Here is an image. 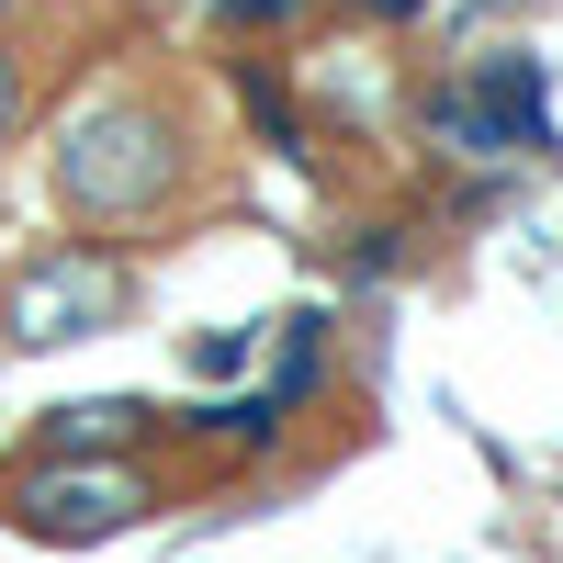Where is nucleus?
Returning a JSON list of instances; mask_svg holds the SVG:
<instances>
[{
  "mask_svg": "<svg viewBox=\"0 0 563 563\" xmlns=\"http://www.w3.org/2000/svg\"><path fill=\"white\" fill-rule=\"evenodd\" d=\"M361 12H384V23H406V12H429V0H361Z\"/></svg>",
  "mask_w": 563,
  "mask_h": 563,
  "instance_id": "f8f14e48",
  "label": "nucleus"
},
{
  "mask_svg": "<svg viewBox=\"0 0 563 563\" xmlns=\"http://www.w3.org/2000/svg\"><path fill=\"white\" fill-rule=\"evenodd\" d=\"M417 124L429 135H451V158H519V135H507L474 90H429V102H417Z\"/></svg>",
  "mask_w": 563,
  "mask_h": 563,
  "instance_id": "39448f33",
  "label": "nucleus"
},
{
  "mask_svg": "<svg viewBox=\"0 0 563 563\" xmlns=\"http://www.w3.org/2000/svg\"><path fill=\"white\" fill-rule=\"evenodd\" d=\"M135 507H147V474L90 462V451H57L45 474L12 485V530H34V541H113Z\"/></svg>",
  "mask_w": 563,
  "mask_h": 563,
  "instance_id": "f03ea898",
  "label": "nucleus"
},
{
  "mask_svg": "<svg viewBox=\"0 0 563 563\" xmlns=\"http://www.w3.org/2000/svg\"><path fill=\"white\" fill-rule=\"evenodd\" d=\"M214 12H225V23H282L294 0H214Z\"/></svg>",
  "mask_w": 563,
  "mask_h": 563,
  "instance_id": "9d476101",
  "label": "nucleus"
},
{
  "mask_svg": "<svg viewBox=\"0 0 563 563\" xmlns=\"http://www.w3.org/2000/svg\"><path fill=\"white\" fill-rule=\"evenodd\" d=\"M147 429V406L135 395H102V406H57V451H113V440H135Z\"/></svg>",
  "mask_w": 563,
  "mask_h": 563,
  "instance_id": "423d86ee",
  "label": "nucleus"
},
{
  "mask_svg": "<svg viewBox=\"0 0 563 563\" xmlns=\"http://www.w3.org/2000/svg\"><path fill=\"white\" fill-rule=\"evenodd\" d=\"M249 361V339H238V327H214V339H192V372H238Z\"/></svg>",
  "mask_w": 563,
  "mask_h": 563,
  "instance_id": "1a4fd4ad",
  "label": "nucleus"
},
{
  "mask_svg": "<svg viewBox=\"0 0 563 563\" xmlns=\"http://www.w3.org/2000/svg\"><path fill=\"white\" fill-rule=\"evenodd\" d=\"M12 339L23 350H45V339H102V327L124 316V271L113 260H90V249H57V260H34L23 282H12Z\"/></svg>",
  "mask_w": 563,
  "mask_h": 563,
  "instance_id": "7ed1b4c3",
  "label": "nucleus"
},
{
  "mask_svg": "<svg viewBox=\"0 0 563 563\" xmlns=\"http://www.w3.org/2000/svg\"><path fill=\"white\" fill-rule=\"evenodd\" d=\"M238 90H249V113H260L271 147H282V158H305V124H294V102H282V79H271V68H238Z\"/></svg>",
  "mask_w": 563,
  "mask_h": 563,
  "instance_id": "0eeeda50",
  "label": "nucleus"
},
{
  "mask_svg": "<svg viewBox=\"0 0 563 563\" xmlns=\"http://www.w3.org/2000/svg\"><path fill=\"white\" fill-rule=\"evenodd\" d=\"M180 169V135L147 102H102L57 135V203L68 214H147Z\"/></svg>",
  "mask_w": 563,
  "mask_h": 563,
  "instance_id": "f257e3e1",
  "label": "nucleus"
},
{
  "mask_svg": "<svg viewBox=\"0 0 563 563\" xmlns=\"http://www.w3.org/2000/svg\"><path fill=\"white\" fill-rule=\"evenodd\" d=\"M474 102L519 135L530 158H552V113H541V57H519V45H496V57H474Z\"/></svg>",
  "mask_w": 563,
  "mask_h": 563,
  "instance_id": "20e7f679",
  "label": "nucleus"
},
{
  "mask_svg": "<svg viewBox=\"0 0 563 563\" xmlns=\"http://www.w3.org/2000/svg\"><path fill=\"white\" fill-rule=\"evenodd\" d=\"M316 384V316H294V350H282V395Z\"/></svg>",
  "mask_w": 563,
  "mask_h": 563,
  "instance_id": "6e6552de",
  "label": "nucleus"
},
{
  "mask_svg": "<svg viewBox=\"0 0 563 563\" xmlns=\"http://www.w3.org/2000/svg\"><path fill=\"white\" fill-rule=\"evenodd\" d=\"M12 113H23V68L0 57V135H12Z\"/></svg>",
  "mask_w": 563,
  "mask_h": 563,
  "instance_id": "9b49d317",
  "label": "nucleus"
}]
</instances>
